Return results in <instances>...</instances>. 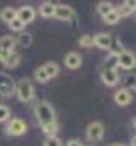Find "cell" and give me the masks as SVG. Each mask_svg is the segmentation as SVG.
<instances>
[{"label":"cell","mask_w":136,"mask_h":146,"mask_svg":"<svg viewBox=\"0 0 136 146\" xmlns=\"http://www.w3.org/2000/svg\"><path fill=\"white\" fill-rule=\"evenodd\" d=\"M43 68H44V72H46V75H48L49 78H55V76L60 73V66H58L55 61H48L46 65H43Z\"/></svg>","instance_id":"19"},{"label":"cell","mask_w":136,"mask_h":146,"mask_svg":"<svg viewBox=\"0 0 136 146\" xmlns=\"http://www.w3.org/2000/svg\"><path fill=\"white\" fill-rule=\"evenodd\" d=\"M33 41H34V37L31 33H19V37L15 39V42L19 44V46H22V48H29L31 44H33Z\"/></svg>","instance_id":"18"},{"label":"cell","mask_w":136,"mask_h":146,"mask_svg":"<svg viewBox=\"0 0 136 146\" xmlns=\"http://www.w3.org/2000/svg\"><path fill=\"white\" fill-rule=\"evenodd\" d=\"M26 131H27V124H26L22 119H19V117L10 119L9 124H7V127H5V133H7L9 136H12V138L22 136V134H26Z\"/></svg>","instance_id":"3"},{"label":"cell","mask_w":136,"mask_h":146,"mask_svg":"<svg viewBox=\"0 0 136 146\" xmlns=\"http://www.w3.org/2000/svg\"><path fill=\"white\" fill-rule=\"evenodd\" d=\"M43 146H63V141L58 136H53V138H46Z\"/></svg>","instance_id":"28"},{"label":"cell","mask_w":136,"mask_h":146,"mask_svg":"<svg viewBox=\"0 0 136 146\" xmlns=\"http://www.w3.org/2000/svg\"><path fill=\"white\" fill-rule=\"evenodd\" d=\"M126 85H128V88H133L136 92V75H129L126 78Z\"/></svg>","instance_id":"29"},{"label":"cell","mask_w":136,"mask_h":146,"mask_svg":"<svg viewBox=\"0 0 136 146\" xmlns=\"http://www.w3.org/2000/svg\"><path fill=\"white\" fill-rule=\"evenodd\" d=\"M34 115L37 119V122L43 126L46 124H51V122H56V114H55V109L48 104V102H37L34 106Z\"/></svg>","instance_id":"1"},{"label":"cell","mask_w":136,"mask_h":146,"mask_svg":"<svg viewBox=\"0 0 136 146\" xmlns=\"http://www.w3.org/2000/svg\"><path fill=\"white\" fill-rule=\"evenodd\" d=\"M101 78L104 82V85H107V87H114L119 82L117 70H101Z\"/></svg>","instance_id":"12"},{"label":"cell","mask_w":136,"mask_h":146,"mask_svg":"<svg viewBox=\"0 0 136 146\" xmlns=\"http://www.w3.org/2000/svg\"><path fill=\"white\" fill-rule=\"evenodd\" d=\"M104 19V22L105 24H109V26H114V24H117L119 21H121V17H119V14H117V10L114 9V10H111L105 17H102Z\"/></svg>","instance_id":"21"},{"label":"cell","mask_w":136,"mask_h":146,"mask_svg":"<svg viewBox=\"0 0 136 146\" xmlns=\"http://www.w3.org/2000/svg\"><path fill=\"white\" fill-rule=\"evenodd\" d=\"M65 66L70 68V70L80 68V66H82V56H80L77 51H70V53H67V56H65Z\"/></svg>","instance_id":"13"},{"label":"cell","mask_w":136,"mask_h":146,"mask_svg":"<svg viewBox=\"0 0 136 146\" xmlns=\"http://www.w3.org/2000/svg\"><path fill=\"white\" fill-rule=\"evenodd\" d=\"M82 146H83V145H82Z\"/></svg>","instance_id":"35"},{"label":"cell","mask_w":136,"mask_h":146,"mask_svg":"<svg viewBox=\"0 0 136 146\" xmlns=\"http://www.w3.org/2000/svg\"><path fill=\"white\" fill-rule=\"evenodd\" d=\"M131 100H133V95H131V92L126 90V88H119V90L114 94V102H116L117 106H121V107L129 106Z\"/></svg>","instance_id":"11"},{"label":"cell","mask_w":136,"mask_h":146,"mask_svg":"<svg viewBox=\"0 0 136 146\" xmlns=\"http://www.w3.org/2000/svg\"><path fill=\"white\" fill-rule=\"evenodd\" d=\"M0 61L7 68H15L21 63V54L17 51H0Z\"/></svg>","instance_id":"5"},{"label":"cell","mask_w":136,"mask_h":146,"mask_svg":"<svg viewBox=\"0 0 136 146\" xmlns=\"http://www.w3.org/2000/svg\"><path fill=\"white\" fill-rule=\"evenodd\" d=\"M104 138V124L102 122H90L87 126V139L89 141H101Z\"/></svg>","instance_id":"7"},{"label":"cell","mask_w":136,"mask_h":146,"mask_svg":"<svg viewBox=\"0 0 136 146\" xmlns=\"http://www.w3.org/2000/svg\"><path fill=\"white\" fill-rule=\"evenodd\" d=\"M135 10H136V9H135Z\"/></svg>","instance_id":"34"},{"label":"cell","mask_w":136,"mask_h":146,"mask_svg":"<svg viewBox=\"0 0 136 146\" xmlns=\"http://www.w3.org/2000/svg\"><path fill=\"white\" fill-rule=\"evenodd\" d=\"M117 65H119V68H123V70H133L136 66V56L135 53H131V51H123L121 54H119V61H117Z\"/></svg>","instance_id":"8"},{"label":"cell","mask_w":136,"mask_h":146,"mask_svg":"<svg viewBox=\"0 0 136 146\" xmlns=\"http://www.w3.org/2000/svg\"><path fill=\"white\" fill-rule=\"evenodd\" d=\"M15 95H17V99H19L21 102H24V104L31 102V100L34 99V87H33V83H31L27 78L19 80V82L15 83Z\"/></svg>","instance_id":"2"},{"label":"cell","mask_w":136,"mask_h":146,"mask_svg":"<svg viewBox=\"0 0 136 146\" xmlns=\"http://www.w3.org/2000/svg\"><path fill=\"white\" fill-rule=\"evenodd\" d=\"M131 146H136V136L133 138V143H131Z\"/></svg>","instance_id":"32"},{"label":"cell","mask_w":136,"mask_h":146,"mask_svg":"<svg viewBox=\"0 0 136 146\" xmlns=\"http://www.w3.org/2000/svg\"><path fill=\"white\" fill-rule=\"evenodd\" d=\"M67 146H82V143L78 139H70V141H67Z\"/></svg>","instance_id":"30"},{"label":"cell","mask_w":136,"mask_h":146,"mask_svg":"<svg viewBox=\"0 0 136 146\" xmlns=\"http://www.w3.org/2000/svg\"><path fill=\"white\" fill-rule=\"evenodd\" d=\"M109 146H124L123 143H112V145H109Z\"/></svg>","instance_id":"31"},{"label":"cell","mask_w":136,"mask_h":146,"mask_svg":"<svg viewBox=\"0 0 136 146\" xmlns=\"http://www.w3.org/2000/svg\"><path fill=\"white\" fill-rule=\"evenodd\" d=\"M5 121H10V109L0 104V122H5Z\"/></svg>","instance_id":"27"},{"label":"cell","mask_w":136,"mask_h":146,"mask_svg":"<svg viewBox=\"0 0 136 146\" xmlns=\"http://www.w3.org/2000/svg\"><path fill=\"white\" fill-rule=\"evenodd\" d=\"M116 10H117L119 17H129V15H131V14L135 12V10H133L131 7H128L126 3H123V5H121V9H116Z\"/></svg>","instance_id":"26"},{"label":"cell","mask_w":136,"mask_h":146,"mask_svg":"<svg viewBox=\"0 0 136 146\" xmlns=\"http://www.w3.org/2000/svg\"><path fill=\"white\" fill-rule=\"evenodd\" d=\"M15 37L14 36H2L0 37V51H15Z\"/></svg>","instance_id":"16"},{"label":"cell","mask_w":136,"mask_h":146,"mask_svg":"<svg viewBox=\"0 0 136 146\" xmlns=\"http://www.w3.org/2000/svg\"><path fill=\"white\" fill-rule=\"evenodd\" d=\"M78 44H80V48H92V46H94L92 36H90V34H83V36H80Z\"/></svg>","instance_id":"24"},{"label":"cell","mask_w":136,"mask_h":146,"mask_svg":"<svg viewBox=\"0 0 136 146\" xmlns=\"http://www.w3.org/2000/svg\"><path fill=\"white\" fill-rule=\"evenodd\" d=\"M34 78H36L39 83H46V82L49 80V76L46 75V72H44V68H43V66H39V68H36V70H34Z\"/></svg>","instance_id":"23"},{"label":"cell","mask_w":136,"mask_h":146,"mask_svg":"<svg viewBox=\"0 0 136 146\" xmlns=\"http://www.w3.org/2000/svg\"><path fill=\"white\" fill-rule=\"evenodd\" d=\"M15 94V82L7 73H0V99H7Z\"/></svg>","instance_id":"4"},{"label":"cell","mask_w":136,"mask_h":146,"mask_svg":"<svg viewBox=\"0 0 136 146\" xmlns=\"http://www.w3.org/2000/svg\"><path fill=\"white\" fill-rule=\"evenodd\" d=\"M117 61H119V54H117L116 51H111V53L105 56V60H104L102 70H117V68H119Z\"/></svg>","instance_id":"14"},{"label":"cell","mask_w":136,"mask_h":146,"mask_svg":"<svg viewBox=\"0 0 136 146\" xmlns=\"http://www.w3.org/2000/svg\"><path fill=\"white\" fill-rule=\"evenodd\" d=\"M133 126H135V129H136V119H135V121H133Z\"/></svg>","instance_id":"33"},{"label":"cell","mask_w":136,"mask_h":146,"mask_svg":"<svg viewBox=\"0 0 136 146\" xmlns=\"http://www.w3.org/2000/svg\"><path fill=\"white\" fill-rule=\"evenodd\" d=\"M92 41H94V46L99 49H111V44H112V37L109 33H99L92 37Z\"/></svg>","instance_id":"10"},{"label":"cell","mask_w":136,"mask_h":146,"mask_svg":"<svg viewBox=\"0 0 136 146\" xmlns=\"http://www.w3.org/2000/svg\"><path fill=\"white\" fill-rule=\"evenodd\" d=\"M75 12L70 5H65V3H60V5H55V19L61 21V22H70L73 19Z\"/></svg>","instance_id":"6"},{"label":"cell","mask_w":136,"mask_h":146,"mask_svg":"<svg viewBox=\"0 0 136 146\" xmlns=\"http://www.w3.org/2000/svg\"><path fill=\"white\" fill-rule=\"evenodd\" d=\"M15 17H17V10L12 9V7H5V9H2V12H0V21L5 22V24H10Z\"/></svg>","instance_id":"17"},{"label":"cell","mask_w":136,"mask_h":146,"mask_svg":"<svg viewBox=\"0 0 136 146\" xmlns=\"http://www.w3.org/2000/svg\"><path fill=\"white\" fill-rule=\"evenodd\" d=\"M111 10H114V7H112L111 2H99V3H97V14H99L101 17H105Z\"/></svg>","instance_id":"20"},{"label":"cell","mask_w":136,"mask_h":146,"mask_svg":"<svg viewBox=\"0 0 136 146\" xmlns=\"http://www.w3.org/2000/svg\"><path fill=\"white\" fill-rule=\"evenodd\" d=\"M39 15L44 17V19L55 17V3L53 2H43L39 5Z\"/></svg>","instance_id":"15"},{"label":"cell","mask_w":136,"mask_h":146,"mask_svg":"<svg viewBox=\"0 0 136 146\" xmlns=\"http://www.w3.org/2000/svg\"><path fill=\"white\" fill-rule=\"evenodd\" d=\"M43 133H44L48 138H53V136H56V133H58V122H51V124H46V126H43Z\"/></svg>","instance_id":"22"},{"label":"cell","mask_w":136,"mask_h":146,"mask_svg":"<svg viewBox=\"0 0 136 146\" xmlns=\"http://www.w3.org/2000/svg\"><path fill=\"white\" fill-rule=\"evenodd\" d=\"M9 29H10V31H14V33H22V29H24V24H22V22H21L17 17H15V19H14V21L9 24Z\"/></svg>","instance_id":"25"},{"label":"cell","mask_w":136,"mask_h":146,"mask_svg":"<svg viewBox=\"0 0 136 146\" xmlns=\"http://www.w3.org/2000/svg\"><path fill=\"white\" fill-rule=\"evenodd\" d=\"M17 19L26 26V24H31L34 19H36V10L31 5H22L19 10H17Z\"/></svg>","instance_id":"9"}]
</instances>
